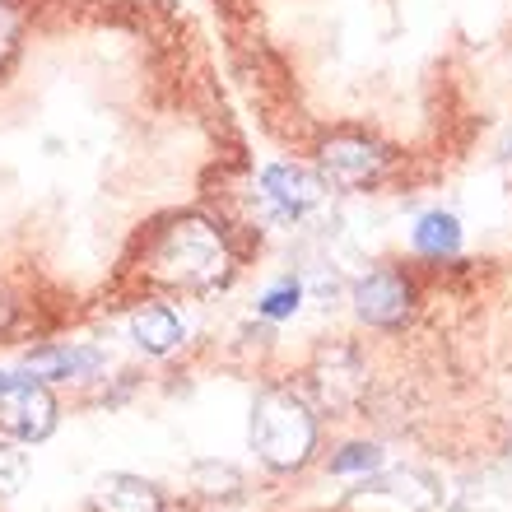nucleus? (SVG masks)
<instances>
[{"mask_svg": "<svg viewBox=\"0 0 512 512\" xmlns=\"http://www.w3.org/2000/svg\"><path fill=\"white\" fill-rule=\"evenodd\" d=\"M14 47H19V10L10 0H0V66L14 56Z\"/></svg>", "mask_w": 512, "mask_h": 512, "instance_id": "4468645a", "label": "nucleus"}, {"mask_svg": "<svg viewBox=\"0 0 512 512\" xmlns=\"http://www.w3.org/2000/svg\"><path fill=\"white\" fill-rule=\"evenodd\" d=\"M131 336L145 354H173L182 345V322L173 308H140L131 317Z\"/></svg>", "mask_w": 512, "mask_h": 512, "instance_id": "6e6552de", "label": "nucleus"}, {"mask_svg": "<svg viewBox=\"0 0 512 512\" xmlns=\"http://www.w3.org/2000/svg\"><path fill=\"white\" fill-rule=\"evenodd\" d=\"M149 275L168 289H182V294H210L229 280L233 256L224 233L210 224L205 215H182L173 219L168 229L154 238L149 247Z\"/></svg>", "mask_w": 512, "mask_h": 512, "instance_id": "f257e3e1", "label": "nucleus"}, {"mask_svg": "<svg viewBox=\"0 0 512 512\" xmlns=\"http://www.w3.org/2000/svg\"><path fill=\"white\" fill-rule=\"evenodd\" d=\"M261 191L284 219H298L326 196V177H317L312 168H298V163H270L261 173Z\"/></svg>", "mask_w": 512, "mask_h": 512, "instance_id": "423d86ee", "label": "nucleus"}, {"mask_svg": "<svg viewBox=\"0 0 512 512\" xmlns=\"http://www.w3.org/2000/svg\"><path fill=\"white\" fill-rule=\"evenodd\" d=\"M252 447L270 471H298L317 447V419L294 391H261L252 405Z\"/></svg>", "mask_w": 512, "mask_h": 512, "instance_id": "f03ea898", "label": "nucleus"}, {"mask_svg": "<svg viewBox=\"0 0 512 512\" xmlns=\"http://www.w3.org/2000/svg\"><path fill=\"white\" fill-rule=\"evenodd\" d=\"M24 475H28V457L14 443H0V499L19 494V489H24Z\"/></svg>", "mask_w": 512, "mask_h": 512, "instance_id": "f8f14e48", "label": "nucleus"}, {"mask_svg": "<svg viewBox=\"0 0 512 512\" xmlns=\"http://www.w3.org/2000/svg\"><path fill=\"white\" fill-rule=\"evenodd\" d=\"M10 322H14V303H10V294L0 289V331H10Z\"/></svg>", "mask_w": 512, "mask_h": 512, "instance_id": "2eb2a0df", "label": "nucleus"}, {"mask_svg": "<svg viewBox=\"0 0 512 512\" xmlns=\"http://www.w3.org/2000/svg\"><path fill=\"white\" fill-rule=\"evenodd\" d=\"M410 303H415V289H410V280H405L401 270H391V266L368 270L364 280L354 284V312H359V322L382 326V331H396L410 317Z\"/></svg>", "mask_w": 512, "mask_h": 512, "instance_id": "20e7f679", "label": "nucleus"}, {"mask_svg": "<svg viewBox=\"0 0 512 512\" xmlns=\"http://www.w3.org/2000/svg\"><path fill=\"white\" fill-rule=\"evenodd\" d=\"M0 429L19 438V443H42L56 429V396L42 382L19 378L0 391Z\"/></svg>", "mask_w": 512, "mask_h": 512, "instance_id": "7ed1b4c3", "label": "nucleus"}, {"mask_svg": "<svg viewBox=\"0 0 512 512\" xmlns=\"http://www.w3.org/2000/svg\"><path fill=\"white\" fill-rule=\"evenodd\" d=\"M382 168H387V149L368 135L340 131L322 145V173L336 182V187H368L378 182Z\"/></svg>", "mask_w": 512, "mask_h": 512, "instance_id": "39448f33", "label": "nucleus"}, {"mask_svg": "<svg viewBox=\"0 0 512 512\" xmlns=\"http://www.w3.org/2000/svg\"><path fill=\"white\" fill-rule=\"evenodd\" d=\"M378 466H382V447H373V443H350L331 457V471L336 475H368V471H378Z\"/></svg>", "mask_w": 512, "mask_h": 512, "instance_id": "9b49d317", "label": "nucleus"}, {"mask_svg": "<svg viewBox=\"0 0 512 512\" xmlns=\"http://www.w3.org/2000/svg\"><path fill=\"white\" fill-rule=\"evenodd\" d=\"M103 354L98 350H38L28 354V373L33 378H94Z\"/></svg>", "mask_w": 512, "mask_h": 512, "instance_id": "1a4fd4ad", "label": "nucleus"}, {"mask_svg": "<svg viewBox=\"0 0 512 512\" xmlns=\"http://www.w3.org/2000/svg\"><path fill=\"white\" fill-rule=\"evenodd\" d=\"M298 303H303V289H298L294 280L275 284L266 298H261V317H270V322H284V317H294Z\"/></svg>", "mask_w": 512, "mask_h": 512, "instance_id": "ddd939ff", "label": "nucleus"}, {"mask_svg": "<svg viewBox=\"0 0 512 512\" xmlns=\"http://www.w3.org/2000/svg\"><path fill=\"white\" fill-rule=\"evenodd\" d=\"M94 512H163V494L149 485L145 475H126L112 471L94 485V499H89Z\"/></svg>", "mask_w": 512, "mask_h": 512, "instance_id": "0eeeda50", "label": "nucleus"}, {"mask_svg": "<svg viewBox=\"0 0 512 512\" xmlns=\"http://www.w3.org/2000/svg\"><path fill=\"white\" fill-rule=\"evenodd\" d=\"M410 243H415V252L424 256H457L461 252V224L457 215H447V210H429V215L415 224V233H410Z\"/></svg>", "mask_w": 512, "mask_h": 512, "instance_id": "9d476101", "label": "nucleus"}]
</instances>
